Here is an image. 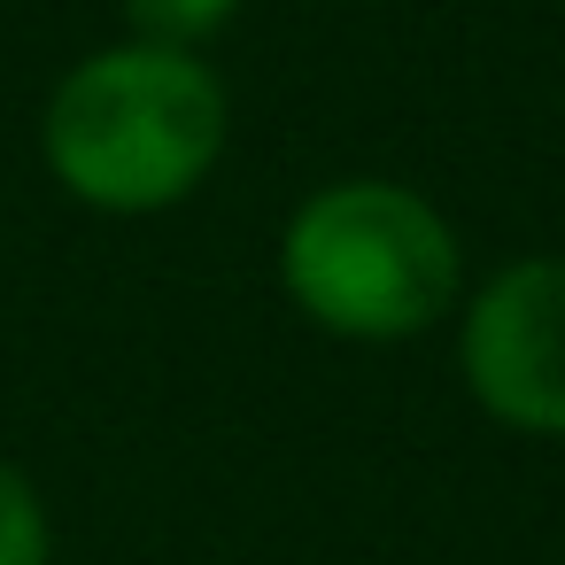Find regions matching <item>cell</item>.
I'll return each instance as SVG.
<instances>
[{"label":"cell","instance_id":"5b68a950","mask_svg":"<svg viewBox=\"0 0 565 565\" xmlns=\"http://www.w3.org/2000/svg\"><path fill=\"white\" fill-rule=\"evenodd\" d=\"M0 565H47V511L9 457H0Z\"/></svg>","mask_w":565,"mask_h":565},{"label":"cell","instance_id":"277c9868","mask_svg":"<svg viewBox=\"0 0 565 565\" xmlns=\"http://www.w3.org/2000/svg\"><path fill=\"white\" fill-rule=\"evenodd\" d=\"M125 17H132L140 47H171V55H186L194 40H210V32L233 17V0H125Z\"/></svg>","mask_w":565,"mask_h":565},{"label":"cell","instance_id":"6da1fadb","mask_svg":"<svg viewBox=\"0 0 565 565\" xmlns=\"http://www.w3.org/2000/svg\"><path fill=\"white\" fill-rule=\"evenodd\" d=\"M225 148V86L202 55L109 47L86 55L47 102V163L94 210H163Z\"/></svg>","mask_w":565,"mask_h":565},{"label":"cell","instance_id":"3957f363","mask_svg":"<svg viewBox=\"0 0 565 565\" xmlns=\"http://www.w3.org/2000/svg\"><path fill=\"white\" fill-rule=\"evenodd\" d=\"M465 380L519 434H565V256L495 271L465 310Z\"/></svg>","mask_w":565,"mask_h":565},{"label":"cell","instance_id":"7a4b0ae2","mask_svg":"<svg viewBox=\"0 0 565 565\" xmlns=\"http://www.w3.org/2000/svg\"><path fill=\"white\" fill-rule=\"evenodd\" d=\"M287 295L356 341H403L426 333L457 302V241L449 217L387 179L326 186L295 210L279 248Z\"/></svg>","mask_w":565,"mask_h":565}]
</instances>
